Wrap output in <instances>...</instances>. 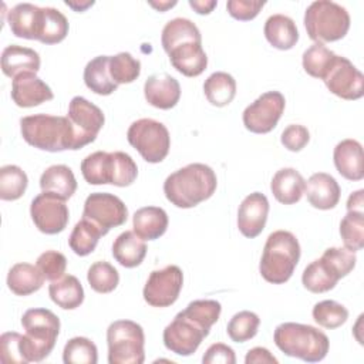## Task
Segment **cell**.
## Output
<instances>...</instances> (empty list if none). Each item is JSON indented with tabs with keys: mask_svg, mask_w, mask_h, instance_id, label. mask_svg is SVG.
I'll return each mask as SVG.
<instances>
[{
	"mask_svg": "<svg viewBox=\"0 0 364 364\" xmlns=\"http://www.w3.org/2000/svg\"><path fill=\"white\" fill-rule=\"evenodd\" d=\"M216 186L215 171L209 165L195 162L172 172L164 182V193L176 208L189 209L209 199Z\"/></svg>",
	"mask_w": 364,
	"mask_h": 364,
	"instance_id": "obj_1",
	"label": "cell"
},
{
	"mask_svg": "<svg viewBox=\"0 0 364 364\" xmlns=\"http://www.w3.org/2000/svg\"><path fill=\"white\" fill-rule=\"evenodd\" d=\"M20 132L28 145L41 151H75L74 129L67 117L48 114L27 115L20 119Z\"/></svg>",
	"mask_w": 364,
	"mask_h": 364,
	"instance_id": "obj_2",
	"label": "cell"
},
{
	"mask_svg": "<svg viewBox=\"0 0 364 364\" xmlns=\"http://www.w3.org/2000/svg\"><path fill=\"white\" fill-rule=\"evenodd\" d=\"M273 340L282 353L306 363L321 361L330 347L328 337L321 330L293 321L279 324L274 328Z\"/></svg>",
	"mask_w": 364,
	"mask_h": 364,
	"instance_id": "obj_3",
	"label": "cell"
},
{
	"mask_svg": "<svg viewBox=\"0 0 364 364\" xmlns=\"http://www.w3.org/2000/svg\"><path fill=\"white\" fill-rule=\"evenodd\" d=\"M300 260V245L289 230L272 232L264 243L259 272L272 284L286 283Z\"/></svg>",
	"mask_w": 364,
	"mask_h": 364,
	"instance_id": "obj_4",
	"label": "cell"
},
{
	"mask_svg": "<svg viewBox=\"0 0 364 364\" xmlns=\"http://www.w3.org/2000/svg\"><path fill=\"white\" fill-rule=\"evenodd\" d=\"M26 334L21 351L27 363L43 361L53 351L60 334V318L48 309H28L21 317Z\"/></svg>",
	"mask_w": 364,
	"mask_h": 364,
	"instance_id": "obj_5",
	"label": "cell"
},
{
	"mask_svg": "<svg viewBox=\"0 0 364 364\" xmlns=\"http://www.w3.org/2000/svg\"><path fill=\"white\" fill-rule=\"evenodd\" d=\"M304 27L309 37L316 43L337 41L348 33L350 14L338 3L317 0L304 11Z\"/></svg>",
	"mask_w": 364,
	"mask_h": 364,
	"instance_id": "obj_6",
	"label": "cell"
},
{
	"mask_svg": "<svg viewBox=\"0 0 364 364\" xmlns=\"http://www.w3.org/2000/svg\"><path fill=\"white\" fill-rule=\"evenodd\" d=\"M109 364H142L145 360L144 328L132 320L112 321L107 328Z\"/></svg>",
	"mask_w": 364,
	"mask_h": 364,
	"instance_id": "obj_7",
	"label": "cell"
},
{
	"mask_svg": "<svg viewBox=\"0 0 364 364\" xmlns=\"http://www.w3.org/2000/svg\"><path fill=\"white\" fill-rule=\"evenodd\" d=\"M127 139L139 152L142 159L149 164L162 162L171 148L168 128L152 118L134 121L127 131Z\"/></svg>",
	"mask_w": 364,
	"mask_h": 364,
	"instance_id": "obj_8",
	"label": "cell"
},
{
	"mask_svg": "<svg viewBox=\"0 0 364 364\" xmlns=\"http://www.w3.org/2000/svg\"><path fill=\"white\" fill-rule=\"evenodd\" d=\"M209 331L210 327L203 324L198 317L183 309L164 328L162 340L169 351L182 357H188L198 350L202 340L208 337Z\"/></svg>",
	"mask_w": 364,
	"mask_h": 364,
	"instance_id": "obj_9",
	"label": "cell"
},
{
	"mask_svg": "<svg viewBox=\"0 0 364 364\" xmlns=\"http://www.w3.org/2000/svg\"><path fill=\"white\" fill-rule=\"evenodd\" d=\"M286 107L284 95L267 91L247 105L242 114L243 125L253 134H267L276 128Z\"/></svg>",
	"mask_w": 364,
	"mask_h": 364,
	"instance_id": "obj_10",
	"label": "cell"
},
{
	"mask_svg": "<svg viewBox=\"0 0 364 364\" xmlns=\"http://www.w3.org/2000/svg\"><path fill=\"white\" fill-rule=\"evenodd\" d=\"M67 118L70 119L74 129L75 151L94 142L105 122V117L101 108L80 95L71 98Z\"/></svg>",
	"mask_w": 364,
	"mask_h": 364,
	"instance_id": "obj_11",
	"label": "cell"
},
{
	"mask_svg": "<svg viewBox=\"0 0 364 364\" xmlns=\"http://www.w3.org/2000/svg\"><path fill=\"white\" fill-rule=\"evenodd\" d=\"M182 284L183 273L176 264L154 270L144 286V300L152 307H169L178 300Z\"/></svg>",
	"mask_w": 364,
	"mask_h": 364,
	"instance_id": "obj_12",
	"label": "cell"
},
{
	"mask_svg": "<svg viewBox=\"0 0 364 364\" xmlns=\"http://www.w3.org/2000/svg\"><path fill=\"white\" fill-rule=\"evenodd\" d=\"M82 218L94 222L107 235L109 229L127 222L128 209L118 196L108 192H94L84 202Z\"/></svg>",
	"mask_w": 364,
	"mask_h": 364,
	"instance_id": "obj_13",
	"label": "cell"
},
{
	"mask_svg": "<svg viewBox=\"0 0 364 364\" xmlns=\"http://www.w3.org/2000/svg\"><path fill=\"white\" fill-rule=\"evenodd\" d=\"M323 81L331 94L343 100L354 101L364 95L363 73L343 55H336Z\"/></svg>",
	"mask_w": 364,
	"mask_h": 364,
	"instance_id": "obj_14",
	"label": "cell"
},
{
	"mask_svg": "<svg viewBox=\"0 0 364 364\" xmlns=\"http://www.w3.org/2000/svg\"><path fill=\"white\" fill-rule=\"evenodd\" d=\"M30 215L36 228L46 235H57L63 232L70 219L65 200L48 192H41L31 200Z\"/></svg>",
	"mask_w": 364,
	"mask_h": 364,
	"instance_id": "obj_15",
	"label": "cell"
},
{
	"mask_svg": "<svg viewBox=\"0 0 364 364\" xmlns=\"http://www.w3.org/2000/svg\"><path fill=\"white\" fill-rule=\"evenodd\" d=\"M269 200L260 192L247 195L237 209V228L239 232L249 239L259 236L267 222Z\"/></svg>",
	"mask_w": 364,
	"mask_h": 364,
	"instance_id": "obj_16",
	"label": "cell"
},
{
	"mask_svg": "<svg viewBox=\"0 0 364 364\" xmlns=\"http://www.w3.org/2000/svg\"><path fill=\"white\" fill-rule=\"evenodd\" d=\"M53 98L51 88L36 73H23L13 78L11 100L17 107L31 108Z\"/></svg>",
	"mask_w": 364,
	"mask_h": 364,
	"instance_id": "obj_17",
	"label": "cell"
},
{
	"mask_svg": "<svg viewBox=\"0 0 364 364\" xmlns=\"http://www.w3.org/2000/svg\"><path fill=\"white\" fill-rule=\"evenodd\" d=\"M144 95L149 105L159 109L173 108L181 98V85L166 73L152 74L144 84Z\"/></svg>",
	"mask_w": 364,
	"mask_h": 364,
	"instance_id": "obj_18",
	"label": "cell"
},
{
	"mask_svg": "<svg viewBox=\"0 0 364 364\" xmlns=\"http://www.w3.org/2000/svg\"><path fill=\"white\" fill-rule=\"evenodd\" d=\"M304 193L313 208L328 210L337 206L341 189L338 182L330 173L316 172L307 179L304 185Z\"/></svg>",
	"mask_w": 364,
	"mask_h": 364,
	"instance_id": "obj_19",
	"label": "cell"
},
{
	"mask_svg": "<svg viewBox=\"0 0 364 364\" xmlns=\"http://www.w3.org/2000/svg\"><path fill=\"white\" fill-rule=\"evenodd\" d=\"M333 161L337 172L348 181L364 178L363 146L358 141L347 138L340 141L333 151Z\"/></svg>",
	"mask_w": 364,
	"mask_h": 364,
	"instance_id": "obj_20",
	"label": "cell"
},
{
	"mask_svg": "<svg viewBox=\"0 0 364 364\" xmlns=\"http://www.w3.org/2000/svg\"><path fill=\"white\" fill-rule=\"evenodd\" d=\"M172 67L185 77H198L208 67V55L202 43H183L168 54Z\"/></svg>",
	"mask_w": 364,
	"mask_h": 364,
	"instance_id": "obj_21",
	"label": "cell"
},
{
	"mask_svg": "<svg viewBox=\"0 0 364 364\" xmlns=\"http://www.w3.org/2000/svg\"><path fill=\"white\" fill-rule=\"evenodd\" d=\"M41 21V7L31 3H18L7 13L11 33L18 38L37 40Z\"/></svg>",
	"mask_w": 364,
	"mask_h": 364,
	"instance_id": "obj_22",
	"label": "cell"
},
{
	"mask_svg": "<svg viewBox=\"0 0 364 364\" xmlns=\"http://www.w3.org/2000/svg\"><path fill=\"white\" fill-rule=\"evenodd\" d=\"M40 70V55L37 51L18 44L7 46L1 53V71L14 78L23 73H36Z\"/></svg>",
	"mask_w": 364,
	"mask_h": 364,
	"instance_id": "obj_23",
	"label": "cell"
},
{
	"mask_svg": "<svg viewBox=\"0 0 364 364\" xmlns=\"http://www.w3.org/2000/svg\"><path fill=\"white\" fill-rule=\"evenodd\" d=\"M306 181L294 168L279 169L270 182V191L277 202L283 205L297 203L304 193Z\"/></svg>",
	"mask_w": 364,
	"mask_h": 364,
	"instance_id": "obj_24",
	"label": "cell"
},
{
	"mask_svg": "<svg viewBox=\"0 0 364 364\" xmlns=\"http://www.w3.org/2000/svg\"><path fill=\"white\" fill-rule=\"evenodd\" d=\"M168 215L159 206L139 208L132 216L134 232L144 240L159 239L168 229Z\"/></svg>",
	"mask_w": 364,
	"mask_h": 364,
	"instance_id": "obj_25",
	"label": "cell"
},
{
	"mask_svg": "<svg viewBox=\"0 0 364 364\" xmlns=\"http://www.w3.org/2000/svg\"><path fill=\"white\" fill-rule=\"evenodd\" d=\"M340 279L338 272L323 256L307 264L301 274L303 286L311 293H326L334 289Z\"/></svg>",
	"mask_w": 364,
	"mask_h": 364,
	"instance_id": "obj_26",
	"label": "cell"
},
{
	"mask_svg": "<svg viewBox=\"0 0 364 364\" xmlns=\"http://www.w3.org/2000/svg\"><path fill=\"white\" fill-rule=\"evenodd\" d=\"M145 240L134 230H125L112 243V256L124 267L132 269L142 263L146 256Z\"/></svg>",
	"mask_w": 364,
	"mask_h": 364,
	"instance_id": "obj_27",
	"label": "cell"
},
{
	"mask_svg": "<svg viewBox=\"0 0 364 364\" xmlns=\"http://www.w3.org/2000/svg\"><path fill=\"white\" fill-rule=\"evenodd\" d=\"M80 168L85 182L90 185H112L115 172L114 152H92L82 159Z\"/></svg>",
	"mask_w": 364,
	"mask_h": 364,
	"instance_id": "obj_28",
	"label": "cell"
},
{
	"mask_svg": "<svg viewBox=\"0 0 364 364\" xmlns=\"http://www.w3.org/2000/svg\"><path fill=\"white\" fill-rule=\"evenodd\" d=\"M266 40L277 50H290L299 41V30L296 23L284 14L270 16L263 28Z\"/></svg>",
	"mask_w": 364,
	"mask_h": 364,
	"instance_id": "obj_29",
	"label": "cell"
},
{
	"mask_svg": "<svg viewBox=\"0 0 364 364\" xmlns=\"http://www.w3.org/2000/svg\"><path fill=\"white\" fill-rule=\"evenodd\" d=\"M40 188L43 192L57 195L67 200L75 193L77 181L67 165H51L41 173Z\"/></svg>",
	"mask_w": 364,
	"mask_h": 364,
	"instance_id": "obj_30",
	"label": "cell"
},
{
	"mask_svg": "<svg viewBox=\"0 0 364 364\" xmlns=\"http://www.w3.org/2000/svg\"><path fill=\"white\" fill-rule=\"evenodd\" d=\"M40 269L30 263H16L7 273V287L17 296H28L38 291L44 283Z\"/></svg>",
	"mask_w": 364,
	"mask_h": 364,
	"instance_id": "obj_31",
	"label": "cell"
},
{
	"mask_svg": "<svg viewBox=\"0 0 364 364\" xmlns=\"http://www.w3.org/2000/svg\"><path fill=\"white\" fill-rule=\"evenodd\" d=\"M189 41L202 43V36L199 28L189 18L176 17L169 20L164 26L162 34H161V44L166 54H169L171 50H173L175 47Z\"/></svg>",
	"mask_w": 364,
	"mask_h": 364,
	"instance_id": "obj_32",
	"label": "cell"
},
{
	"mask_svg": "<svg viewBox=\"0 0 364 364\" xmlns=\"http://www.w3.org/2000/svg\"><path fill=\"white\" fill-rule=\"evenodd\" d=\"M48 294L53 303L64 310H74L84 301V289L73 274H64L61 279L51 282Z\"/></svg>",
	"mask_w": 364,
	"mask_h": 364,
	"instance_id": "obj_33",
	"label": "cell"
},
{
	"mask_svg": "<svg viewBox=\"0 0 364 364\" xmlns=\"http://www.w3.org/2000/svg\"><path fill=\"white\" fill-rule=\"evenodd\" d=\"M109 55H97L84 68V82L88 90L98 95L112 94L118 85L109 75Z\"/></svg>",
	"mask_w": 364,
	"mask_h": 364,
	"instance_id": "obj_34",
	"label": "cell"
},
{
	"mask_svg": "<svg viewBox=\"0 0 364 364\" xmlns=\"http://www.w3.org/2000/svg\"><path fill=\"white\" fill-rule=\"evenodd\" d=\"M203 92L213 107H226L236 95V81L230 74L216 71L205 80Z\"/></svg>",
	"mask_w": 364,
	"mask_h": 364,
	"instance_id": "obj_35",
	"label": "cell"
},
{
	"mask_svg": "<svg viewBox=\"0 0 364 364\" xmlns=\"http://www.w3.org/2000/svg\"><path fill=\"white\" fill-rule=\"evenodd\" d=\"M67 17L54 7H41V21L37 40L43 44L61 43L68 34Z\"/></svg>",
	"mask_w": 364,
	"mask_h": 364,
	"instance_id": "obj_36",
	"label": "cell"
},
{
	"mask_svg": "<svg viewBox=\"0 0 364 364\" xmlns=\"http://www.w3.org/2000/svg\"><path fill=\"white\" fill-rule=\"evenodd\" d=\"M101 236H104V232L94 222L82 218L75 223L68 245L77 256H88L95 250Z\"/></svg>",
	"mask_w": 364,
	"mask_h": 364,
	"instance_id": "obj_37",
	"label": "cell"
},
{
	"mask_svg": "<svg viewBox=\"0 0 364 364\" xmlns=\"http://www.w3.org/2000/svg\"><path fill=\"white\" fill-rule=\"evenodd\" d=\"M28 185L26 172L17 165H4L0 168V199H20Z\"/></svg>",
	"mask_w": 364,
	"mask_h": 364,
	"instance_id": "obj_38",
	"label": "cell"
},
{
	"mask_svg": "<svg viewBox=\"0 0 364 364\" xmlns=\"http://www.w3.org/2000/svg\"><path fill=\"white\" fill-rule=\"evenodd\" d=\"M336 55L337 54L328 50L324 44L314 43L303 53V57H301L303 68L309 75L323 80L330 65L333 64Z\"/></svg>",
	"mask_w": 364,
	"mask_h": 364,
	"instance_id": "obj_39",
	"label": "cell"
},
{
	"mask_svg": "<svg viewBox=\"0 0 364 364\" xmlns=\"http://www.w3.org/2000/svg\"><path fill=\"white\" fill-rule=\"evenodd\" d=\"M87 280L90 287L97 293H111L119 283L118 270L105 260L94 262L87 272Z\"/></svg>",
	"mask_w": 364,
	"mask_h": 364,
	"instance_id": "obj_40",
	"label": "cell"
},
{
	"mask_svg": "<svg viewBox=\"0 0 364 364\" xmlns=\"http://www.w3.org/2000/svg\"><path fill=\"white\" fill-rule=\"evenodd\" d=\"M340 236L344 247L358 252L364 247V212L347 210L340 222Z\"/></svg>",
	"mask_w": 364,
	"mask_h": 364,
	"instance_id": "obj_41",
	"label": "cell"
},
{
	"mask_svg": "<svg viewBox=\"0 0 364 364\" xmlns=\"http://www.w3.org/2000/svg\"><path fill=\"white\" fill-rule=\"evenodd\" d=\"M260 318L256 313L242 310L232 316L226 326V333L235 343H246L257 334Z\"/></svg>",
	"mask_w": 364,
	"mask_h": 364,
	"instance_id": "obj_42",
	"label": "cell"
},
{
	"mask_svg": "<svg viewBox=\"0 0 364 364\" xmlns=\"http://www.w3.org/2000/svg\"><path fill=\"white\" fill-rule=\"evenodd\" d=\"M63 361L65 364H95L98 361L97 346L87 337H73L64 346Z\"/></svg>",
	"mask_w": 364,
	"mask_h": 364,
	"instance_id": "obj_43",
	"label": "cell"
},
{
	"mask_svg": "<svg viewBox=\"0 0 364 364\" xmlns=\"http://www.w3.org/2000/svg\"><path fill=\"white\" fill-rule=\"evenodd\" d=\"M109 75L117 85L134 82L141 74V63L129 53H118L109 55Z\"/></svg>",
	"mask_w": 364,
	"mask_h": 364,
	"instance_id": "obj_44",
	"label": "cell"
},
{
	"mask_svg": "<svg viewBox=\"0 0 364 364\" xmlns=\"http://www.w3.org/2000/svg\"><path fill=\"white\" fill-rule=\"evenodd\" d=\"M314 321L324 328H337L343 326L348 318V310L336 300H323L313 307Z\"/></svg>",
	"mask_w": 364,
	"mask_h": 364,
	"instance_id": "obj_45",
	"label": "cell"
},
{
	"mask_svg": "<svg viewBox=\"0 0 364 364\" xmlns=\"http://www.w3.org/2000/svg\"><path fill=\"white\" fill-rule=\"evenodd\" d=\"M36 266L40 269L46 280L54 282L64 276L67 269V259L57 250H46L37 257Z\"/></svg>",
	"mask_w": 364,
	"mask_h": 364,
	"instance_id": "obj_46",
	"label": "cell"
},
{
	"mask_svg": "<svg viewBox=\"0 0 364 364\" xmlns=\"http://www.w3.org/2000/svg\"><path fill=\"white\" fill-rule=\"evenodd\" d=\"M114 161H115V172H114V186H129L135 182L138 176V166L135 161L122 151L114 152Z\"/></svg>",
	"mask_w": 364,
	"mask_h": 364,
	"instance_id": "obj_47",
	"label": "cell"
},
{
	"mask_svg": "<svg viewBox=\"0 0 364 364\" xmlns=\"http://www.w3.org/2000/svg\"><path fill=\"white\" fill-rule=\"evenodd\" d=\"M21 338L23 334L16 331L3 333L0 337V358L6 364L18 363L26 364V358L21 351Z\"/></svg>",
	"mask_w": 364,
	"mask_h": 364,
	"instance_id": "obj_48",
	"label": "cell"
},
{
	"mask_svg": "<svg viewBox=\"0 0 364 364\" xmlns=\"http://www.w3.org/2000/svg\"><path fill=\"white\" fill-rule=\"evenodd\" d=\"M309 141H310V132L304 125H300V124L287 125L280 135L282 145L291 152L301 151L309 144Z\"/></svg>",
	"mask_w": 364,
	"mask_h": 364,
	"instance_id": "obj_49",
	"label": "cell"
},
{
	"mask_svg": "<svg viewBox=\"0 0 364 364\" xmlns=\"http://www.w3.org/2000/svg\"><path fill=\"white\" fill-rule=\"evenodd\" d=\"M264 1H253V0H229L226 3L228 13L240 21L253 20L260 10L263 9Z\"/></svg>",
	"mask_w": 364,
	"mask_h": 364,
	"instance_id": "obj_50",
	"label": "cell"
},
{
	"mask_svg": "<svg viewBox=\"0 0 364 364\" xmlns=\"http://www.w3.org/2000/svg\"><path fill=\"white\" fill-rule=\"evenodd\" d=\"M203 364H235L236 355L232 347L223 343H215L208 347L202 357Z\"/></svg>",
	"mask_w": 364,
	"mask_h": 364,
	"instance_id": "obj_51",
	"label": "cell"
},
{
	"mask_svg": "<svg viewBox=\"0 0 364 364\" xmlns=\"http://www.w3.org/2000/svg\"><path fill=\"white\" fill-rule=\"evenodd\" d=\"M246 364H277V358L264 347H253L245 357Z\"/></svg>",
	"mask_w": 364,
	"mask_h": 364,
	"instance_id": "obj_52",
	"label": "cell"
},
{
	"mask_svg": "<svg viewBox=\"0 0 364 364\" xmlns=\"http://www.w3.org/2000/svg\"><path fill=\"white\" fill-rule=\"evenodd\" d=\"M347 210L364 212V191L358 189L353 192L347 199Z\"/></svg>",
	"mask_w": 364,
	"mask_h": 364,
	"instance_id": "obj_53",
	"label": "cell"
},
{
	"mask_svg": "<svg viewBox=\"0 0 364 364\" xmlns=\"http://www.w3.org/2000/svg\"><path fill=\"white\" fill-rule=\"evenodd\" d=\"M189 6L198 13V14H209L216 6V0H189Z\"/></svg>",
	"mask_w": 364,
	"mask_h": 364,
	"instance_id": "obj_54",
	"label": "cell"
},
{
	"mask_svg": "<svg viewBox=\"0 0 364 364\" xmlns=\"http://www.w3.org/2000/svg\"><path fill=\"white\" fill-rule=\"evenodd\" d=\"M94 4L92 0H88V1H65V6L71 7L74 11L77 13H82L85 11L88 7H91Z\"/></svg>",
	"mask_w": 364,
	"mask_h": 364,
	"instance_id": "obj_55",
	"label": "cell"
},
{
	"mask_svg": "<svg viewBox=\"0 0 364 364\" xmlns=\"http://www.w3.org/2000/svg\"><path fill=\"white\" fill-rule=\"evenodd\" d=\"M149 6H152L158 11H166L168 9L176 6V1H149Z\"/></svg>",
	"mask_w": 364,
	"mask_h": 364,
	"instance_id": "obj_56",
	"label": "cell"
}]
</instances>
